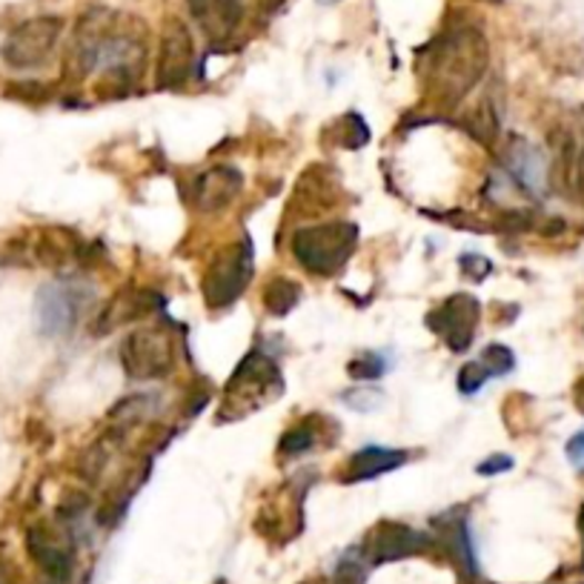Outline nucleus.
Wrapping results in <instances>:
<instances>
[{
    "label": "nucleus",
    "instance_id": "1",
    "mask_svg": "<svg viewBox=\"0 0 584 584\" xmlns=\"http://www.w3.org/2000/svg\"><path fill=\"white\" fill-rule=\"evenodd\" d=\"M147 69V32L135 18L95 9L83 14L67 52L69 81L98 75L103 98L127 95Z\"/></svg>",
    "mask_w": 584,
    "mask_h": 584
},
{
    "label": "nucleus",
    "instance_id": "2",
    "mask_svg": "<svg viewBox=\"0 0 584 584\" xmlns=\"http://www.w3.org/2000/svg\"><path fill=\"white\" fill-rule=\"evenodd\" d=\"M487 69V41L476 27H453L424 47L419 72L430 95L442 103H459L482 81Z\"/></svg>",
    "mask_w": 584,
    "mask_h": 584
},
{
    "label": "nucleus",
    "instance_id": "3",
    "mask_svg": "<svg viewBox=\"0 0 584 584\" xmlns=\"http://www.w3.org/2000/svg\"><path fill=\"white\" fill-rule=\"evenodd\" d=\"M281 390H284V379H281L275 359L266 355L264 350H252L244 355L232 379L226 381L218 422H239L244 415L264 407L266 401L279 399Z\"/></svg>",
    "mask_w": 584,
    "mask_h": 584
},
{
    "label": "nucleus",
    "instance_id": "4",
    "mask_svg": "<svg viewBox=\"0 0 584 584\" xmlns=\"http://www.w3.org/2000/svg\"><path fill=\"white\" fill-rule=\"evenodd\" d=\"M359 244V226L353 221H326L292 232V255L306 272L330 279L350 261Z\"/></svg>",
    "mask_w": 584,
    "mask_h": 584
},
{
    "label": "nucleus",
    "instance_id": "5",
    "mask_svg": "<svg viewBox=\"0 0 584 584\" xmlns=\"http://www.w3.org/2000/svg\"><path fill=\"white\" fill-rule=\"evenodd\" d=\"M252 281V246L250 239L224 246L207 266L201 279V292L210 310H226L244 295Z\"/></svg>",
    "mask_w": 584,
    "mask_h": 584
},
{
    "label": "nucleus",
    "instance_id": "6",
    "mask_svg": "<svg viewBox=\"0 0 584 584\" xmlns=\"http://www.w3.org/2000/svg\"><path fill=\"white\" fill-rule=\"evenodd\" d=\"M123 370L132 381H155L175 367V339L163 326H141L121 344Z\"/></svg>",
    "mask_w": 584,
    "mask_h": 584
},
{
    "label": "nucleus",
    "instance_id": "7",
    "mask_svg": "<svg viewBox=\"0 0 584 584\" xmlns=\"http://www.w3.org/2000/svg\"><path fill=\"white\" fill-rule=\"evenodd\" d=\"M87 304L89 295L81 284H75V281H49L38 290V299H34L38 333L47 335V339L69 335L81 321Z\"/></svg>",
    "mask_w": 584,
    "mask_h": 584
},
{
    "label": "nucleus",
    "instance_id": "8",
    "mask_svg": "<svg viewBox=\"0 0 584 584\" xmlns=\"http://www.w3.org/2000/svg\"><path fill=\"white\" fill-rule=\"evenodd\" d=\"M61 18H32L12 29L3 43V61L12 69H38L49 61L58 41H61Z\"/></svg>",
    "mask_w": 584,
    "mask_h": 584
},
{
    "label": "nucleus",
    "instance_id": "9",
    "mask_svg": "<svg viewBox=\"0 0 584 584\" xmlns=\"http://www.w3.org/2000/svg\"><path fill=\"white\" fill-rule=\"evenodd\" d=\"M479 319H482V304L476 295L470 292H455L450 299L427 313V326L433 330L453 353H464L473 344V335L479 330Z\"/></svg>",
    "mask_w": 584,
    "mask_h": 584
},
{
    "label": "nucleus",
    "instance_id": "10",
    "mask_svg": "<svg viewBox=\"0 0 584 584\" xmlns=\"http://www.w3.org/2000/svg\"><path fill=\"white\" fill-rule=\"evenodd\" d=\"M195 67V43L192 32L181 18H170L161 29V47H158V83L167 89L184 87Z\"/></svg>",
    "mask_w": 584,
    "mask_h": 584
},
{
    "label": "nucleus",
    "instance_id": "11",
    "mask_svg": "<svg viewBox=\"0 0 584 584\" xmlns=\"http://www.w3.org/2000/svg\"><path fill=\"white\" fill-rule=\"evenodd\" d=\"M433 538L424 533L413 531L407 524L399 522H381L373 533L367 536V542L361 544V553L367 558V564L381 562H399V558L419 556V553L433 547Z\"/></svg>",
    "mask_w": 584,
    "mask_h": 584
},
{
    "label": "nucleus",
    "instance_id": "12",
    "mask_svg": "<svg viewBox=\"0 0 584 584\" xmlns=\"http://www.w3.org/2000/svg\"><path fill=\"white\" fill-rule=\"evenodd\" d=\"M27 544L34 562L41 564V571L47 573L52 582L63 584L72 576V564H75L72 547H69L58 533L49 531V527H32L27 536Z\"/></svg>",
    "mask_w": 584,
    "mask_h": 584
},
{
    "label": "nucleus",
    "instance_id": "13",
    "mask_svg": "<svg viewBox=\"0 0 584 584\" xmlns=\"http://www.w3.org/2000/svg\"><path fill=\"white\" fill-rule=\"evenodd\" d=\"M190 14L210 41H226L241 18H244V0H187Z\"/></svg>",
    "mask_w": 584,
    "mask_h": 584
},
{
    "label": "nucleus",
    "instance_id": "14",
    "mask_svg": "<svg viewBox=\"0 0 584 584\" xmlns=\"http://www.w3.org/2000/svg\"><path fill=\"white\" fill-rule=\"evenodd\" d=\"M433 527H435V533H439L435 542L442 544L444 551L453 556V562L459 564V571L470 578L479 576L476 547H473V536H470L467 518L455 516V513H447V516L435 518Z\"/></svg>",
    "mask_w": 584,
    "mask_h": 584
},
{
    "label": "nucleus",
    "instance_id": "15",
    "mask_svg": "<svg viewBox=\"0 0 584 584\" xmlns=\"http://www.w3.org/2000/svg\"><path fill=\"white\" fill-rule=\"evenodd\" d=\"M241 187H244V178L239 170L232 167H215V170L204 172V175L195 181V192H192V201H195L198 210L212 212L221 210L239 195Z\"/></svg>",
    "mask_w": 584,
    "mask_h": 584
},
{
    "label": "nucleus",
    "instance_id": "16",
    "mask_svg": "<svg viewBox=\"0 0 584 584\" xmlns=\"http://www.w3.org/2000/svg\"><path fill=\"white\" fill-rule=\"evenodd\" d=\"M410 455L407 450H393V447H364L355 450L350 455V462L344 467V482L355 484V482H370V479H379L384 473H393L399 470L401 464L407 462Z\"/></svg>",
    "mask_w": 584,
    "mask_h": 584
},
{
    "label": "nucleus",
    "instance_id": "17",
    "mask_svg": "<svg viewBox=\"0 0 584 584\" xmlns=\"http://www.w3.org/2000/svg\"><path fill=\"white\" fill-rule=\"evenodd\" d=\"M504 175L518 187V190L538 195L544 190V181H547V170H544V158L542 152L533 150L531 143L516 141V147L504 155Z\"/></svg>",
    "mask_w": 584,
    "mask_h": 584
},
{
    "label": "nucleus",
    "instance_id": "18",
    "mask_svg": "<svg viewBox=\"0 0 584 584\" xmlns=\"http://www.w3.org/2000/svg\"><path fill=\"white\" fill-rule=\"evenodd\" d=\"M29 250L43 266H63L75 252V241L69 230H43L38 232V241Z\"/></svg>",
    "mask_w": 584,
    "mask_h": 584
},
{
    "label": "nucleus",
    "instance_id": "19",
    "mask_svg": "<svg viewBox=\"0 0 584 584\" xmlns=\"http://www.w3.org/2000/svg\"><path fill=\"white\" fill-rule=\"evenodd\" d=\"M319 419L321 415H306L304 422L295 424V427L286 430L279 442L281 459H295V455H304L319 444Z\"/></svg>",
    "mask_w": 584,
    "mask_h": 584
},
{
    "label": "nucleus",
    "instance_id": "20",
    "mask_svg": "<svg viewBox=\"0 0 584 584\" xmlns=\"http://www.w3.org/2000/svg\"><path fill=\"white\" fill-rule=\"evenodd\" d=\"M301 301V284L290 279H272L264 286V306L266 313L275 315V319H284L292 306Z\"/></svg>",
    "mask_w": 584,
    "mask_h": 584
},
{
    "label": "nucleus",
    "instance_id": "21",
    "mask_svg": "<svg viewBox=\"0 0 584 584\" xmlns=\"http://www.w3.org/2000/svg\"><path fill=\"white\" fill-rule=\"evenodd\" d=\"M390 370V361L384 353H373V350H367V353L355 355L353 361H350V367H346V373H350V379L355 381H379L381 375L387 373Z\"/></svg>",
    "mask_w": 584,
    "mask_h": 584
},
{
    "label": "nucleus",
    "instance_id": "22",
    "mask_svg": "<svg viewBox=\"0 0 584 584\" xmlns=\"http://www.w3.org/2000/svg\"><path fill=\"white\" fill-rule=\"evenodd\" d=\"M339 143L341 147H346V150H361L364 143L370 141V132H367V123H364V118L355 115V112H346L344 118L339 121Z\"/></svg>",
    "mask_w": 584,
    "mask_h": 584
},
{
    "label": "nucleus",
    "instance_id": "23",
    "mask_svg": "<svg viewBox=\"0 0 584 584\" xmlns=\"http://www.w3.org/2000/svg\"><path fill=\"white\" fill-rule=\"evenodd\" d=\"M479 361H482L484 367H487L490 379H496V375H507L510 370L516 367V355H513V350L504 344H490L484 346L482 355H479Z\"/></svg>",
    "mask_w": 584,
    "mask_h": 584
},
{
    "label": "nucleus",
    "instance_id": "24",
    "mask_svg": "<svg viewBox=\"0 0 584 584\" xmlns=\"http://www.w3.org/2000/svg\"><path fill=\"white\" fill-rule=\"evenodd\" d=\"M487 381H490V373H487V367H484L482 361L479 359L467 361V364L459 370V393L462 395L479 393V390H482Z\"/></svg>",
    "mask_w": 584,
    "mask_h": 584
},
{
    "label": "nucleus",
    "instance_id": "25",
    "mask_svg": "<svg viewBox=\"0 0 584 584\" xmlns=\"http://www.w3.org/2000/svg\"><path fill=\"white\" fill-rule=\"evenodd\" d=\"M344 401L353 410H375L384 401V393L379 387H370V384H359L355 390L344 393Z\"/></svg>",
    "mask_w": 584,
    "mask_h": 584
},
{
    "label": "nucleus",
    "instance_id": "26",
    "mask_svg": "<svg viewBox=\"0 0 584 584\" xmlns=\"http://www.w3.org/2000/svg\"><path fill=\"white\" fill-rule=\"evenodd\" d=\"M513 467V459H507V455H490L487 462H482L476 467L479 476H499V473H504V470Z\"/></svg>",
    "mask_w": 584,
    "mask_h": 584
},
{
    "label": "nucleus",
    "instance_id": "27",
    "mask_svg": "<svg viewBox=\"0 0 584 584\" xmlns=\"http://www.w3.org/2000/svg\"><path fill=\"white\" fill-rule=\"evenodd\" d=\"M459 264H462V270L467 272L470 279H476V281H482L490 272V261L482 259V255H462Z\"/></svg>",
    "mask_w": 584,
    "mask_h": 584
},
{
    "label": "nucleus",
    "instance_id": "28",
    "mask_svg": "<svg viewBox=\"0 0 584 584\" xmlns=\"http://www.w3.org/2000/svg\"><path fill=\"white\" fill-rule=\"evenodd\" d=\"M564 453H567L573 467L584 470V430H578V433L573 435L571 442H567V447H564Z\"/></svg>",
    "mask_w": 584,
    "mask_h": 584
},
{
    "label": "nucleus",
    "instance_id": "29",
    "mask_svg": "<svg viewBox=\"0 0 584 584\" xmlns=\"http://www.w3.org/2000/svg\"><path fill=\"white\" fill-rule=\"evenodd\" d=\"M573 401H576V407L584 413V375L576 381V390H573Z\"/></svg>",
    "mask_w": 584,
    "mask_h": 584
},
{
    "label": "nucleus",
    "instance_id": "30",
    "mask_svg": "<svg viewBox=\"0 0 584 584\" xmlns=\"http://www.w3.org/2000/svg\"><path fill=\"white\" fill-rule=\"evenodd\" d=\"M578 531H582V547H584V507L582 513H578ZM582 567H584V558H582Z\"/></svg>",
    "mask_w": 584,
    "mask_h": 584
},
{
    "label": "nucleus",
    "instance_id": "31",
    "mask_svg": "<svg viewBox=\"0 0 584 584\" xmlns=\"http://www.w3.org/2000/svg\"><path fill=\"white\" fill-rule=\"evenodd\" d=\"M324 3H333V0H324Z\"/></svg>",
    "mask_w": 584,
    "mask_h": 584
}]
</instances>
